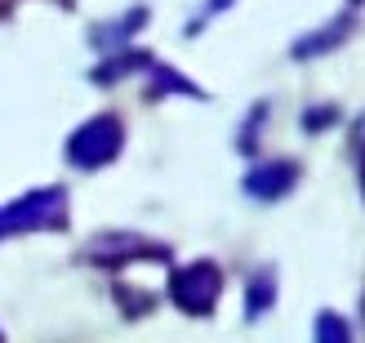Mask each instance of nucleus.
Returning a JSON list of instances; mask_svg holds the SVG:
<instances>
[{"label":"nucleus","instance_id":"2","mask_svg":"<svg viewBox=\"0 0 365 343\" xmlns=\"http://www.w3.org/2000/svg\"><path fill=\"white\" fill-rule=\"evenodd\" d=\"M174 299H178V308H187V312H210L214 299H218V267L196 263L187 272H178L174 277Z\"/></svg>","mask_w":365,"mask_h":343},{"label":"nucleus","instance_id":"3","mask_svg":"<svg viewBox=\"0 0 365 343\" xmlns=\"http://www.w3.org/2000/svg\"><path fill=\"white\" fill-rule=\"evenodd\" d=\"M281 183H289V170H277L272 178H250L254 192H272V188H281Z\"/></svg>","mask_w":365,"mask_h":343},{"label":"nucleus","instance_id":"1","mask_svg":"<svg viewBox=\"0 0 365 343\" xmlns=\"http://www.w3.org/2000/svg\"><path fill=\"white\" fill-rule=\"evenodd\" d=\"M120 148V125L112 116H98L94 125H85V130L71 138V160H81V165H103L107 156Z\"/></svg>","mask_w":365,"mask_h":343}]
</instances>
